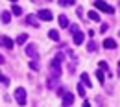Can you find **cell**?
Instances as JSON below:
<instances>
[{
	"mask_svg": "<svg viewBox=\"0 0 120 107\" xmlns=\"http://www.w3.org/2000/svg\"><path fill=\"white\" fill-rule=\"evenodd\" d=\"M9 2H13V4H15V2H17V0H9Z\"/></svg>",
	"mask_w": 120,
	"mask_h": 107,
	"instance_id": "f1b7e54d",
	"label": "cell"
},
{
	"mask_svg": "<svg viewBox=\"0 0 120 107\" xmlns=\"http://www.w3.org/2000/svg\"><path fill=\"white\" fill-rule=\"evenodd\" d=\"M104 48L115 50V48H116V41H115V39H104Z\"/></svg>",
	"mask_w": 120,
	"mask_h": 107,
	"instance_id": "9c48e42d",
	"label": "cell"
},
{
	"mask_svg": "<svg viewBox=\"0 0 120 107\" xmlns=\"http://www.w3.org/2000/svg\"><path fill=\"white\" fill-rule=\"evenodd\" d=\"M72 103H74V94L65 91V94H63V105L68 107V105H72Z\"/></svg>",
	"mask_w": 120,
	"mask_h": 107,
	"instance_id": "ba28073f",
	"label": "cell"
},
{
	"mask_svg": "<svg viewBox=\"0 0 120 107\" xmlns=\"http://www.w3.org/2000/svg\"><path fill=\"white\" fill-rule=\"evenodd\" d=\"M37 18L50 22V20L54 18V15H52V11H50V9H39V13H37Z\"/></svg>",
	"mask_w": 120,
	"mask_h": 107,
	"instance_id": "277c9868",
	"label": "cell"
},
{
	"mask_svg": "<svg viewBox=\"0 0 120 107\" xmlns=\"http://www.w3.org/2000/svg\"><path fill=\"white\" fill-rule=\"evenodd\" d=\"M57 22H59L61 28H68V18H67V15H59L57 17Z\"/></svg>",
	"mask_w": 120,
	"mask_h": 107,
	"instance_id": "7c38bea8",
	"label": "cell"
},
{
	"mask_svg": "<svg viewBox=\"0 0 120 107\" xmlns=\"http://www.w3.org/2000/svg\"><path fill=\"white\" fill-rule=\"evenodd\" d=\"M83 107H90V103L89 102H83Z\"/></svg>",
	"mask_w": 120,
	"mask_h": 107,
	"instance_id": "4316f807",
	"label": "cell"
},
{
	"mask_svg": "<svg viewBox=\"0 0 120 107\" xmlns=\"http://www.w3.org/2000/svg\"><path fill=\"white\" fill-rule=\"evenodd\" d=\"M15 44V41H11L9 37H6V35H0V46H4V48H8V50H11Z\"/></svg>",
	"mask_w": 120,
	"mask_h": 107,
	"instance_id": "8992f818",
	"label": "cell"
},
{
	"mask_svg": "<svg viewBox=\"0 0 120 107\" xmlns=\"http://www.w3.org/2000/svg\"><path fill=\"white\" fill-rule=\"evenodd\" d=\"M2 63H4V57H2V55H0V65H2Z\"/></svg>",
	"mask_w": 120,
	"mask_h": 107,
	"instance_id": "83f0119b",
	"label": "cell"
},
{
	"mask_svg": "<svg viewBox=\"0 0 120 107\" xmlns=\"http://www.w3.org/2000/svg\"><path fill=\"white\" fill-rule=\"evenodd\" d=\"M11 13H13V15H17V17H19V15H22V7H20V6H17V4H15V6L11 7Z\"/></svg>",
	"mask_w": 120,
	"mask_h": 107,
	"instance_id": "d6986e66",
	"label": "cell"
},
{
	"mask_svg": "<svg viewBox=\"0 0 120 107\" xmlns=\"http://www.w3.org/2000/svg\"><path fill=\"white\" fill-rule=\"evenodd\" d=\"M0 83H4V85H8V83H9V79H8V77L4 76L2 72H0Z\"/></svg>",
	"mask_w": 120,
	"mask_h": 107,
	"instance_id": "cb8c5ba5",
	"label": "cell"
},
{
	"mask_svg": "<svg viewBox=\"0 0 120 107\" xmlns=\"http://www.w3.org/2000/svg\"><path fill=\"white\" fill-rule=\"evenodd\" d=\"M107 30H109V26H107V24H102V28H100V31H102V33H105Z\"/></svg>",
	"mask_w": 120,
	"mask_h": 107,
	"instance_id": "484cf974",
	"label": "cell"
},
{
	"mask_svg": "<svg viewBox=\"0 0 120 107\" xmlns=\"http://www.w3.org/2000/svg\"><path fill=\"white\" fill-rule=\"evenodd\" d=\"M94 50H96V44H94V41H90L87 44V52H94Z\"/></svg>",
	"mask_w": 120,
	"mask_h": 107,
	"instance_id": "603a6c76",
	"label": "cell"
},
{
	"mask_svg": "<svg viewBox=\"0 0 120 107\" xmlns=\"http://www.w3.org/2000/svg\"><path fill=\"white\" fill-rule=\"evenodd\" d=\"M89 18L94 20V22H100V15H98L96 11H89Z\"/></svg>",
	"mask_w": 120,
	"mask_h": 107,
	"instance_id": "ffe728a7",
	"label": "cell"
},
{
	"mask_svg": "<svg viewBox=\"0 0 120 107\" xmlns=\"http://www.w3.org/2000/svg\"><path fill=\"white\" fill-rule=\"evenodd\" d=\"M81 83H83V85H87V87H92L90 77H89V74H87V72H83V74H81Z\"/></svg>",
	"mask_w": 120,
	"mask_h": 107,
	"instance_id": "4fadbf2b",
	"label": "cell"
},
{
	"mask_svg": "<svg viewBox=\"0 0 120 107\" xmlns=\"http://www.w3.org/2000/svg\"><path fill=\"white\" fill-rule=\"evenodd\" d=\"M96 77H98V81H100L102 85L105 83V76H104V70H100V68H98V70H96Z\"/></svg>",
	"mask_w": 120,
	"mask_h": 107,
	"instance_id": "e0dca14e",
	"label": "cell"
},
{
	"mask_svg": "<svg viewBox=\"0 0 120 107\" xmlns=\"http://www.w3.org/2000/svg\"><path fill=\"white\" fill-rule=\"evenodd\" d=\"M57 4H59L61 7H68V6H74L76 0H57Z\"/></svg>",
	"mask_w": 120,
	"mask_h": 107,
	"instance_id": "5bb4252c",
	"label": "cell"
},
{
	"mask_svg": "<svg viewBox=\"0 0 120 107\" xmlns=\"http://www.w3.org/2000/svg\"><path fill=\"white\" fill-rule=\"evenodd\" d=\"M30 68H33V70H39V63H37V61H30Z\"/></svg>",
	"mask_w": 120,
	"mask_h": 107,
	"instance_id": "d4e9b609",
	"label": "cell"
},
{
	"mask_svg": "<svg viewBox=\"0 0 120 107\" xmlns=\"http://www.w3.org/2000/svg\"><path fill=\"white\" fill-rule=\"evenodd\" d=\"M26 22L31 24L33 28H39V20H37V17H33V15H28V17H26Z\"/></svg>",
	"mask_w": 120,
	"mask_h": 107,
	"instance_id": "8fae6325",
	"label": "cell"
},
{
	"mask_svg": "<svg viewBox=\"0 0 120 107\" xmlns=\"http://www.w3.org/2000/svg\"><path fill=\"white\" fill-rule=\"evenodd\" d=\"M94 7L100 9V11H104V13H107V15H113V13H115V7L109 6V4L104 2V0H96V2H94Z\"/></svg>",
	"mask_w": 120,
	"mask_h": 107,
	"instance_id": "7a4b0ae2",
	"label": "cell"
},
{
	"mask_svg": "<svg viewBox=\"0 0 120 107\" xmlns=\"http://www.w3.org/2000/svg\"><path fill=\"white\" fill-rule=\"evenodd\" d=\"M78 94H79L81 98H85V85H83V83L78 85Z\"/></svg>",
	"mask_w": 120,
	"mask_h": 107,
	"instance_id": "44dd1931",
	"label": "cell"
},
{
	"mask_svg": "<svg viewBox=\"0 0 120 107\" xmlns=\"http://www.w3.org/2000/svg\"><path fill=\"white\" fill-rule=\"evenodd\" d=\"M72 39H74V44L79 46V44H83L85 35H83V31H81V30H76V31H72Z\"/></svg>",
	"mask_w": 120,
	"mask_h": 107,
	"instance_id": "5b68a950",
	"label": "cell"
},
{
	"mask_svg": "<svg viewBox=\"0 0 120 107\" xmlns=\"http://www.w3.org/2000/svg\"><path fill=\"white\" fill-rule=\"evenodd\" d=\"M61 63H63V54H57L56 59L50 61V70H52V76H54V77H59V74H61Z\"/></svg>",
	"mask_w": 120,
	"mask_h": 107,
	"instance_id": "6da1fadb",
	"label": "cell"
},
{
	"mask_svg": "<svg viewBox=\"0 0 120 107\" xmlns=\"http://www.w3.org/2000/svg\"><path fill=\"white\" fill-rule=\"evenodd\" d=\"M48 37H50L52 41H59V31L57 30H50L48 31Z\"/></svg>",
	"mask_w": 120,
	"mask_h": 107,
	"instance_id": "2e32d148",
	"label": "cell"
},
{
	"mask_svg": "<svg viewBox=\"0 0 120 107\" xmlns=\"http://www.w3.org/2000/svg\"><path fill=\"white\" fill-rule=\"evenodd\" d=\"M46 85H48V89H54V87H56V85H57V77H50V79H48V81H46Z\"/></svg>",
	"mask_w": 120,
	"mask_h": 107,
	"instance_id": "ac0fdd59",
	"label": "cell"
},
{
	"mask_svg": "<svg viewBox=\"0 0 120 107\" xmlns=\"http://www.w3.org/2000/svg\"><path fill=\"white\" fill-rule=\"evenodd\" d=\"M26 54L30 55V57L33 59V61H37V59H39V54H37V48H35L33 44H28V46H26Z\"/></svg>",
	"mask_w": 120,
	"mask_h": 107,
	"instance_id": "52a82bcc",
	"label": "cell"
},
{
	"mask_svg": "<svg viewBox=\"0 0 120 107\" xmlns=\"http://www.w3.org/2000/svg\"><path fill=\"white\" fill-rule=\"evenodd\" d=\"M0 20H2L4 24H9V20H11V11H2V13H0Z\"/></svg>",
	"mask_w": 120,
	"mask_h": 107,
	"instance_id": "30bf717a",
	"label": "cell"
},
{
	"mask_svg": "<svg viewBox=\"0 0 120 107\" xmlns=\"http://www.w3.org/2000/svg\"><path fill=\"white\" fill-rule=\"evenodd\" d=\"M26 41H28V33H20V35H19V37H17V44H24V43H26Z\"/></svg>",
	"mask_w": 120,
	"mask_h": 107,
	"instance_id": "9a60e30c",
	"label": "cell"
},
{
	"mask_svg": "<svg viewBox=\"0 0 120 107\" xmlns=\"http://www.w3.org/2000/svg\"><path fill=\"white\" fill-rule=\"evenodd\" d=\"M15 100L19 105H26V91H24V87H17L15 89Z\"/></svg>",
	"mask_w": 120,
	"mask_h": 107,
	"instance_id": "3957f363",
	"label": "cell"
},
{
	"mask_svg": "<svg viewBox=\"0 0 120 107\" xmlns=\"http://www.w3.org/2000/svg\"><path fill=\"white\" fill-rule=\"evenodd\" d=\"M98 66H100V70H105V72H109V65L105 61H100L98 63Z\"/></svg>",
	"mask_w": 120,
	"mask_h": 107,
	"instance_id": "7402d4cb",
	"label": "cell"
}]
</instances>
